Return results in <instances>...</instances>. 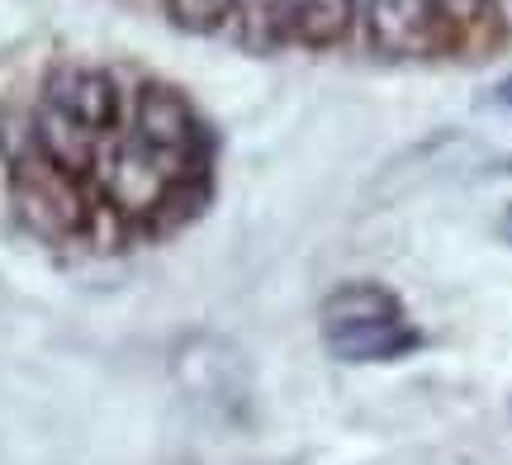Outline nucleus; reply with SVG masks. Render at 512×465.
Listing matches in <instances>:
<instances>
[{
	"instance_id": "nucleus-2",
	"label": "nucleus",
	"mask_w": 512,
	"mask_h": 465,
	"mask_svg": "<svg viewBox=\"0 0 512 465\" xmlns=\"http://www.w3.org/2000/svg\"><path fill=\"white\" fill-rule=\"evenodd\" d=\"M124 129L143 148H152L157 157H166L171 167L190 171V176H204V167H209V129H204L200 110L185 100V91L166 86V81L138 86Z\"/></svg>"
},
{
	"instance_id": "nucleus-7",
	"label": "nucleus",
	"mask_w": 512,
	"mask_h": 465,
	"mask_svg": "<svg viewBox=\"0 0 512 465\" xmlns=\"http://www.w3.org/2000/svg\"><path fill=\"white\" fill-rule=\"evenodd\" d=\"M256 5L261 0H166V15L185 34H214L238 10H256ZM266 5H271V15H275V0H266Z\"/></svg>"
},
{
	"instance_id": "nucleus-8",
	"label": "nucleus",
	"mask_w": 512,
	"mask_h": 465,
	"mask_svg": "<svg viewBox=\"0 0 512 465\" xmlns=\"http://www.w3.org/2000/svg\"><path fill=\"white\" fill-rule=\"evenodd\" d=\"M479 105H484V110H512V76H503V81H494L489 91L479 95Z\"/></svg>"
},
{
	"instance_id": "nucleus-3",
	"label": "nucleus",
	"mask_w": 512,
	"mask_h": 465,
	"mask_svg": "<svg viewBox=\"0 0 512 465\" xmlns=\"http://www.w3.org/2000/svg\"><path fill=\"white\" fill-rule=\"evenodd\" d=\"M356 24L366 29V43L375 53L399 57V62L446 53L460 34L446 0H361Z\"/></svg>"
},
{
	"instance_id": "nucleus-4",
	"label": "nucleus",
	"mask_w": 512,
	"mask_h": 465,
	"mask_svg": "<svg viewBox=\"0 0 512 465\" xmlns=\"http://www.w3.org/2000/svg\"><path fill=\"white\" fill-rule=\"evenodd\" d=\"M323 347L347 366H375V361H394L422 347V333L408 323V314L394 318H370V323H342V328H323Z\"/></svg>"
},
{
	"instance_id": "nucleus-6",
	"label": "nucleus",
	"mask_w": 512,
	"mask_h": 465,
	"mask_svg": "<svg viewBox=\"0 0 512 465\" xmlns=\"http://www.w3.org/2000/svg\"><path fill=\"white\" fill-rule=\"evenodd\" d=\"M394 314H403V304L380 280H342V285L323 299V328L370 323V318H394Z\"/></svg>"
},
{
	"instance_id": "nucleus-5",
	"label": "nucleus",
	"mask_w": 512,
	"mask_h": 465,
	"mask_svg": "<svg viewBox=\"0 0 512 465\" xmlns=\"http://www.w3.org/2000/svg\"><path fill=\"white\" fill-rule=\"evenodd\" d=\"M271 19L299 48H332L356 29L361 0H275Z\"/></svg>"
},
{
	"instance_id": "nucleus-10",
	"label": "nucleus",
	"mask_w": 512,
	"mask_h": 465,
	"mask_svg": "<svg viewBox=\"0 0 512 465\" xmlns=\"http://www.w3.org/2000/svg\"><path fill=\"white\" fill-rule=\"evenodd\" d=\"M508 171H512V157H508Z\"/></svg>"
},
{
	"instance_id": "nucleus-9",
	"label": "nucleus",
	"mask_w": 512,
	"mask_h": 465,
	"mask_svg": "<svg viewBox=\"0 0 512 465\" xmlns=\"http://www.w3.org/2000/svg\"><path fill=\"white\" fill-rule=\"evenodd\" d=\"M498 233H503V238H508V242H512V205H508V209H503V219H498Z\"/></svg>"
},
{
	"instance_id": "nucleus-1",
	"label": "nucleus",
	"mask_w": 512,
	"mask_h": 465,
	"mask_svg": "<svg viewBox=\"0 0 512 465\" xmlns=\"http://www.w3.org/2000/svg\"><path fill=\"white\" fill-rule=\"evenodd\" d=\"M34 143L62 176L86 181L95 171V157L124 124V91L114 72L86 67V62H62L48 72L43 95L34 110Z\"/></svg>"
}]
</instances>
